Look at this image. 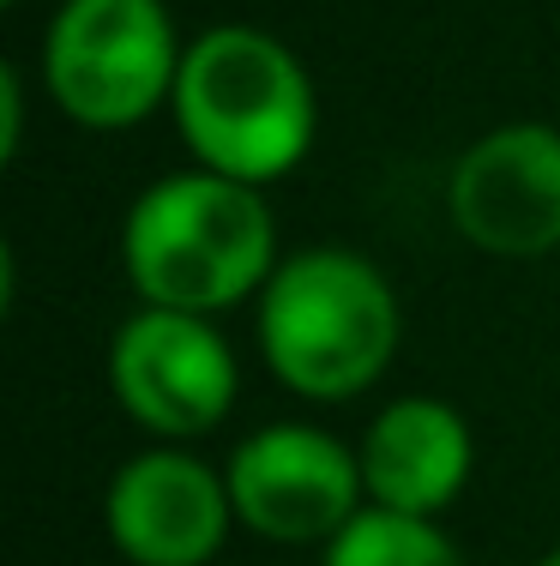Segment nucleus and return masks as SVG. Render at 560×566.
I'll return each mask as SVG.
<instances>
[{"label":"nucleus","instance_id":"1","mask_svg":"<svg viewBox=\"0 0 560 566\" xmlns=\"http://www.w3.org/2000/svg\"><path fill=\"white\" fill-rule=\"evenodd\" d=\"M277 265L284 253L265 187L199 164L157 175L121 218V277L145 307L218 319L242 302H260Z\"/></svg>","mask_w":560,"mask_h":566},{"label":"nucleus","instance_id":"2","mask_svg":"<svg viewBox=\"0 0 560 566\" xmlns=\"http://www.w3.org/2000/svg\"><path fill=\"white\" fill-rule=\"evenodd\" d=\"M169 120L199 169L272 187L308 164L319 97L284 36L260 24H211L181 55Z\"/></svg>","mask_w":560,"mask_h":566},{"label":"nucleus","instance_id":"3","mask_svg":"<svg viewBox=\"0 0 560 566\" xmlns=\"http://www.w3.org/2000/svg\"><path fill=\"white\" fill-rule=\"evenodd\" d=\"M260 361L284 392L350 403L385 380L404 338L398 290L356 248H296L253 302Z\"/></svg>","mask_w":560,"mask_h":566},{"label":"nucleus","instance_id":"4","mask_svg":"<svg viewBox=\"0 0 560 566\" xmlns=\"http://www.w3.org/2000/svg\"><path fill=\"white\" fill-rule=\"evenodd\" d=\"M181 55L187 43L163 0H61L36 73L73 127L127 133L169 109Z\"/></svg>","mask_w":560,"mask_h":566},{"label":"nucleus","instance_id":"5","mask_svg":"<svg viewBox=\"0 0 560 566\" xmlns=\"http://www.w3.org/2000/svg\"><path fill=\"white\" fill-rule=\"evenodd\" d=\"M109 392L133 428L187 447L230 422L242 398V361L218 319L139 302L109 338Z\"/></svg>","mask_w":560,"mask_h":566},{"label":"nucleus","instance_id":"6","mask_svg":"<svg viewBox=\"0 0 560 566\" xmlns=\"http://www.w3.org/2000/svg\"><path fill=\"white\" fill-rule=\"evenodd\" d=\"M235 524L277 548H326L368 506L362 452L319 422H265L223 464Z\"/></svg>","mask_w":560,"mask_h":566},{"label":"nucleus","instance_id":"7","mask_svg":"<svg viewBox=\"0 0 560 566\" xmlns=\"http://www.w3.org/2000/svg\"><path fill=\"white\" fill-rule=\"evenodd\" d=\"M446 218L476 253L542 260L560 248V127L506 120L458 151Z\"/></svg>","mask_w":560,"mask_h":566},{"label":"nucleus","instance_id":"8","mask_svg":"<svg viewBox=\"0 0 560 566\" xmlns=\"http://www.w3.org/2000/svg\"><path fill=\"white\" fill-rule=\"evenodd\" d=\"M103 531L127 566H211L235 531L230 482L199 452L151 440L103 489Z\"/></svg>","mask_w":560,"mask_h":566},{"label":"nucleus","instance_id":"9","mask_svg":"<svg viewBox=\"0 0 560 566\" xmlns=\"http://www.w3.org/2000/svg\"><path fill=\"white\" fill-rule=\"evenodd\" d=\"M362 482L368 506L410 512V518H440L476 470V434L458 403L404 392L392 398L362 434Z\"/></svg>","mask_w":560,"mask_h":566},{"label":"nucleus","instance_id":"10","mask_svg":"<svg viewBox=\"0 0 560 566\" xmlns=\"http://www.w3.org/2000/svg\"><path fill=\"white\" fill-rule=\"evenodd\" d=\"M319 566H471V560H464V548L434 518L362 506L319 548Z\"/></svg>","mask_w":560,"mask_h":566},{"label":"nucleus","instance_id":"11","mask_svg":"<svg viewBox=\"0 0 560 566\" xmlns=\"http://www.w3.org/2000/svg\"><path fill=\"white\" fill-rule=\"evenodd\" d=\"M19 151H24V78L7 66L0 73V157L12 164Z\"/></svg>","mask_w":560,"mask_h":566},{"label":"nucleus","instance_id":"12","mask_svg":"<svg viewBox=\"0 0 560 566\" xmlns=\"http://www.w3.org/2000/svg\"><path fill=\"white\" fill-rule=\"evenodd\" d=\"M537 566H560V543H554V548H549V555H542Z\"/></svg>","mask_w":560,"mask_h":566},{"label":"nucleus","instance_id":"13","mask_svg":"<svg viewBox=\"0 0 560 566\" xmlns=\"http://www.w3.org/2000/svg\"><path fill=\"white\" fill-rule=\"evenodd\" d=\"M7 7H19V0H7Z\"/></svg>","mask_w":560,"mask_h":566}]
</instances>
